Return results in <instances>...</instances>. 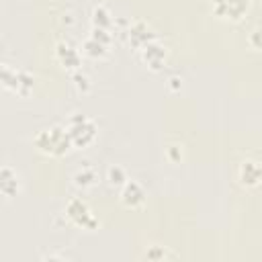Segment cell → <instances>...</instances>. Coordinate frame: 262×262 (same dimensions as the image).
I'll return each mask as SVG.
<instances>
[{
	"mask_svg": "<svg viewBox=\"0 0 262 262\" xmlns=\"http://www.w3.org/2000/svg\"><path fill=\"white\" fill-rule=\"evenodd\" d=\"M33 143L41 154L47 156H63L70 151V147H74L66 125H49L39 129L33 137Z\"/></svg>",
	"mask_w": 262,
	"mask_h": 262,
	"instance_id": "cell-1",
	"label": "cell"
},
{
	"mask_svg": "<svg viewBox=\"0 0 262 262\" xmlns=\"http://www.w3.org/2000/svg\"><path fill=\"white\" fill-rule=\"evenodd\" d=\"M66 127H68V133H70V137H72L74 147H86L88 143L94 141L96 131H98L96 123H94L90 117L82 115V113H74V115H70Z\"/></svg>",
	"mask_w": 262,
	"mask_h": 262,
	"instance_id": "cell-2",
	"label": "cell"
},
{
	"mask_svg": "<svg viewBox=\"0 0 262 262\" xmlns=\"http://www.w3.org/2000/svg\"><path fill=\"white\" fill-rule=\"evenodd\" d=\"M63 213H66L68 221H70L72 225L80 227V229L92 231V229L98 227V219H96L94 211H92L90 205H88L84 199H80V196L70 199L68 205H66V209H63Z\"/></svg>",
	"mask_w": 262,
	"mask_h": 262,
	"instance_id": "cell-3",
	"label": "cell"
},
{
	"mask_svg": "<svg viewBox=\"0 0 262 262\" xmlns=\"http://www.w3.org/2000/svg\"><path fill=\"white\" fill-rule=\"evenodd\" d=\"M2 84H4V88L12 90L14 94L27 96L35 86V78L27 70H20V68H14L10 63H4L2 66Z\"/></svg>",
	"mask_w": 262,
	"mask_h": 262,
	"instance_id": "cell-4",
	"label": "cell"
},
{
	"mask_svg": "<svg viewBox=\"0 0 262 262\" xmlns=\"http://www.w3.org/2000/svg\"><path fill=\"white\" fill-rule=\"evenodd\" d=\"M252 0H211V10L223 20H242L250 12Z\"/></svg>",
	"mask_w": 262,
	"mask_h": 262,
	"instance_id": "cell-5",
	"label": "cell"
},
{
	"mask_svg": "<svg viewBox=\"0 0 262 262\" xmlns=\"http://www.w3.org/2000/svg\"><path fill=\"white\" fill-rule=\"evenodd\" d=\"M55 59L66 68V70H80L82 66V47H78L70 39H61L55 43Z\"/></svg>",
	"mask_w": 262,
	"mask_h": 262,
	"instance_id": "cell-6",
	"label": "cell"
},
{
	"mask_svg": "<svg viewBox=\"0 0 262 262\" xmlns=\"http://www.w3.org/2000/svg\"><path fill=\"white\" fill-rule=\"evenodd\" d=\"M137 51H139L141 61H143L147 68H151V70H160V68L166 63V59H168V47H166L160 39H154V41L145 43V45L139 47Z\"/></svg>",
	"mask_w": 262,
	"mask_h": 262,
	"instance_id": "cell-7",
	"label": "cell"
},
{
	"mask_svg": "<svg viewBox=\"0 0 262 262\" xmlns=\"http://www.w3.org/2000/svg\"><path fill=\"white\" fill-rule=\"evenodd\" d=\"M127 39H129V43H131L135 49H139V47H143L145 43L158 39V35H156V31H154L145 20H133V23L129 25V29H127Z\"/></svg>",
	"mask_w": 262,
	"mask_h": 262,
	"instance_id": "cell-8",
	"label": "cell"
},
{
	"mask_svg": "<svg viewBox=\"0 0 262 262\" xmlns=\"http://www.w3.org/2000/svg\"><path fill=\"white\" fill-rule=\"evenodd\" d=\"M145 188L137 182V180H127L121 186V203L127 209H139L145 203Z\"/></svg>",
	"mask_w": 262,
	"mask_h": 262,
	"instance_id": "cell-9",
	"label": "cell"
},
{
	"mask_svg": "<svg viewBox=\"0 0 262 262\" xmlns=\"http://www.w3.org/2000/svg\"><path fill=\"white\" fill-rule=\"evenodd\" d=\"M237 178L244 186H258L262 182V164L256 160H244L239 164Z\"/></svg>",
	"mask_w": 262,
	"mask_h": 262,
	"instance_id": "cell-10",
	"label": "cell"
},
{
	"mask_svg": "<svg viewBox=\"0 0 262 262\" xmlns=\"http://www.w3.org/2000/svg\"><path fill=\"white\" fill-rule=\"evenodd\" d=\"M18 190H20V176H18V172L10 164H4L2 170H0V192L6 199H10Z\"/></svg>",
	"mask_w": 262,
	"mask_h": 262,
	"instance_id": "cell-11",
	"label": "cell"
},
{
	"mask_svg": "<svg viewBox=\"0 0 262 262\" xmlns=\"http://www.w3.org/2000/svg\"><path fill=\"white\" fill-rule=\"evenodd\" d=\"M108 47H111V41L100 39L90 33L82 43V53H86L88 57H104L108 53Z\"/></svg>",
	"mask_w": 262,
	"mask_h": 262,
	"instance_id": "cell-12",
	"label": "cell"
},
{
	"mask_svg": "<svg viewBox=\"0 0 262 262\" xmlns=\"http://www.w3.org/2000/svg\"><path fill=\"white\" fill-rule=\"evenodd\" d=\"M96 180H98V172L88 164L80 166L76 170V174H74V184L80 186V188H88V186L96 184Z\"/></svg>",
	"mask_w": 262,
	"mask_h": 262,
	"instance_id": "cell-13",
	"label": "cell"
},
{
	"mask_svg": "<svg viewBox=\"0 0 262 262\" xmlns=\"http://www.w3.org/2000/svg\"><path fill=\"white\" fill-rule=\"evenodd\" d=\"M92 27L108 29L111 31V27H113V14H111V10L104 4H96L92 8Z\"/></svg>",
	"mask_w": 262,
	"mask_h": 262,
	"instance_id": "cell-14",
	"label": "cell"
},
{
	"mask_svg": "<svg viewBox=\"0 0 262 262\" xmlns=\"http://www.w3.org/2000/svg\"><path fill=\"white\" fill-rule=\"evenodd\" d=\"M145 258L147 260H174L176 252H170L166 246H160V244H149L145 250Z\"/></svg>",
	"mask_w": 262,
	"mask_h": 262,
	"instance_id": "cell-15",
	"label": "cell"
},
{
	"mask_svg": "<svg viewBox=\"0 0 262 262\" xmlns=\"http://www.w3.org/2000/svg\"><path fill=\"white\" fill-rule=\"evenodd\" d=\"M106 180H108L111 186H123L129 178H127L125 168L115 164V166H108V170H106Z\"/></svg>",
	"mask_w": 262,
	"mask_h": 262,
	"instance_id": "cell-16",
	"label": "cell"
},
{
	"mask_svg": "<svg viewBox=\"0 0 262 262\" xmlns=\"http://www.w3.org/2000/svg\"><path fill=\"white\" fill-rule=\"evenodd\" d=\"M72 80H74V86H76L80 92H88V90H90V78H88L82 70H74V72H72Z\"/></svg>",
	"mask_w": 262,
	"mask_h": 262,
	"instance_id": "cell-17",
	"label": "cell"
},
{
	"mask_svg": "<svg viewBox=\"0 0 262 262\" xmlns=\"http://www.w3.org/2000/svg\"><path fill=\"white\" fill-rule=\"evenodd\" d=\"M166 156L172 160V162H180L182 160V143H170L166 147Z\"/></svg>",
	"mask_w": 262,
	"mask_h": 262,
	"instance_id": "cell-18",
	"label": "cell"
},
{
	"mask_svg": "<svg viewBox=\"0 0 262 262\" xmlns=\"http://www.w3.org/2000/svg\"><path fill=\"white\" fill-rule=\"evenodd\" d=\"M248 41H250V45H252V47H256V49H262V27H256V29H252V33H250Z\"/></svg>",
	"mask_w": 262,
	"mask_h": 262,
	"instance_id": "cell-19",
	"label": "cell"
},
{
	"mask_svg": "<svg viewBox=\"0 0 262 262\" xmlns=\"http://www.w3.org/2000/svg\"><path fill=\"white\" fill-rule=\"evenodd\" d=\"M168 82H170V88H178V86L182 84V78H178V76H172Z\"/></svg>",
	"mask_w": 262,
	"mask_h": 262,
	"instance_id": "cell-20",
	"label": "cell"
}]
</instances>
